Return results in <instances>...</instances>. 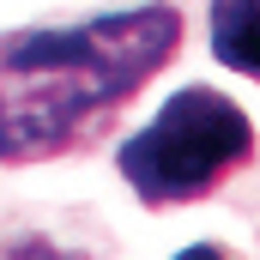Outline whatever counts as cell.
<instances>
[{
  "label": "cell",
  "mask_w": 260,
  "mask_h": 260,
  "mask_svg": "<svg viewBox=\"0 0 260 260\" xmlns=\"http://www.w3.org/2000/svg\"><path fill=\"white\" fill-rule=\"evenodd\" d=\"M176 260H230L224 248H212V242H194V248H182Z\"/></svg>",
  "instance_id": "4"
},
{
  "label": "cell",
  "mask_w": 260,
  "mask_h": 260,
  "mask_svg": "<svg viewBox=\"0 0 260 260\" xmlns=\"http://www.w3.org/2000/svg\"><path fill=\"white\" fill-rule=\"evenodd\" d=\"M254 157V121L212 85H182L115 151V170L145 206H188L224 188Z\"/></svg>",
  "instance_id": "2"
},
{
  "label": "cell",
  "mask_w": 260,
  "mask_h": 260,
  "mask_svg": "<svg viewBox=\"0 0 260 260\" xmlns=\"http://www.w3.org/2000/svg\"><path fill=\"white\" fill-rule=\"evenodd\" d=\"M182 12L139 6L85 24L0 37V164H49L97 145L115 115L176 61Z\"/></svg>",
  "instance_id": "1"
},
{
  "label": "cell",
  "mask_w": 260,
  "mask_h": 260,
  "mask_svg": "<svg viewBox=\"0 0 260 260\" xmlns=\"http://www.w3.org/2000/svg\"><path fill=\"white\" fill-rule=\"evenodd\" d=\"M212 55L242 73L260 79V0H212Z\"/></svg>",
  "instance_id": "3"
}]
</instances>
